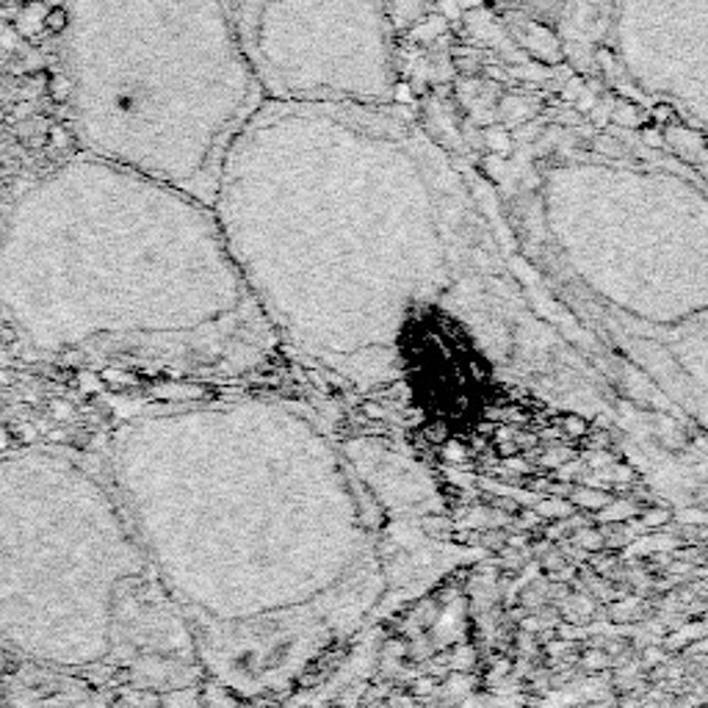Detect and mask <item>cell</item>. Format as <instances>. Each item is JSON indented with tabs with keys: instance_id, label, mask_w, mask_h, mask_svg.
Instances as JSON below:
<instances>
[{
	"instance_id": "6da1fadb",
	"label": "cell",
	"mask_w": 708,
	"mask_h": 708,
	"mask_svg": "<svg viewBox=\"0 0 708 708\" xmlns=\"http://www.w3.org/2000/svg\"><path fill=\"white\" fill-rule=\"evenodd\" d=\"M86 29L89 139L128 172L214 208L266 95L233 0H97Z\"/></svg>"
},
{
	"instance_id": "7a4b0ae2",
	"label": "cell",
	"mask_w": 708,
	"mask_h": 708,
	"mask_svg": "<svg viewBox=\"0 0 708 708\" xmlns=\"http://www.w3.org/2000/svg\"><path fill=\"white\" fill-rule=\"evenodd\" d=\"M122 570V537L89 476L45 449L0 454V642L40 662H92Z\"/></svg>"
},
{
	"instance_id": "3957f363",
	"label": "cell",
	"mask_w": 708,
	"mask_h": 708,
	"mask_svg": "<svg viewBox=\"0 0 708 708\" xmlns=\"http://www.w3.org/2000/svg\"><path fill=\"white\" fill-rule=\"evenodd\" d=\"M222 236L214 208L128 172L119 222L0 269V308L42 348H62L133 315L152 277Z\"/></svg>"
},
{
	"instance_id": "277c9868",
	"label": "cell",
	"mask_w": 708,
	"mask_h": 708,
	"mask_svg": "<svg viewBox=\"0 0 708 708\" xmlns=\"http://www.w3.org/2000/svg\"><path fill=\"white\" fill-rule=\"evenodd\" d=\"M266 103L390 106L396 31L385 0H233Z\"/></svg>"
},
{
	"instance_id": "5b68a950",
	"label": "cell",
	"mask_w": 708,
	"mask_h": 708,
	"mask_svg": "<svg viewBox=\"0 0 708 708\" xmlns=\"http://www.w3.org/2000/svg\"><path fill=\"white\" fill-rule=\"evenodd\" d=\"M581 47L614 89L706 130V0H598Z\"/></svg>"
},
{
	"instance_id": "8992f818",
	"label": "cell",
	"mask_w": 708,
	"mask_h": 708,
	"mask_svg": "<svg viewBox=\"0 0 708 708\" xmlns=\"http://www.w3.org/2000/svg\"><path fill=\"white\" fill-rule=\"evenodd\" d=\"M495 3L515 9V12L526 14V18H535L543 25H559V18H562V9L568 0H495Z\"/></svg>"
},
{
	"instance_id": "52a82bcc",
	"label": "cell",
	"mask_w": 708,
	"mask_h": 708,
	"mask_svg": "<svg viewBox=\"0 0 708 708\" xmlns=\"http://www.w3.org/2000/svg\"><path fill=\"white\" fill-rule=\"evenodd\" d=\"M47 9L51 7H47L45 0H20V9L12 20L18 36H23V40H34L40 31H45L42 20H45Z\"/></svg>"
},
{
	"instance_id": "ba28073f",
	"label": "cell",
	"mask_w": 708,
	"mask_h": 708,
	"mask_svg": "<svg viewBox=\"0 0 708 708\" xmlns=\"http://www.w3.org/2000/svg\"><path fill=\"white\" fill-rule=\"evenodd\" d=\"M47 95L56 106H64V103L73 100V81L67 75H47Z\"/></svg>"
},
{
	"instance_id": "9c48e42d",
	"label": "cell",
	"mask_w": 708,
	"mask_h": 708,
	"mask_svg": "<svg viewBox=\"0 0 708 708\" xmlns=\"http://www.w3.org/2000/svg\"><path fill=\"white\" fill-rule=\"evenodd\" d=\"M42 25H45V31H51V34H64V31L69 29V12L64 7H51L45 12Z\"/></svg>"
},
{
	"instance_id": "30bf717a",
	"label": "cell",
	"mask_w": 708,
	"mask_h": 708,
	"mask_svg": "<svg viewBox=\"0 0 708 708\" xmlns=\"http://www.w3.org/2000/svg\"><path fill=\"white\" fill-rule=\"evenodd\" d=\"M7 3H12V0H0V7H7Z\"/></svg>"
}]
</instances>
